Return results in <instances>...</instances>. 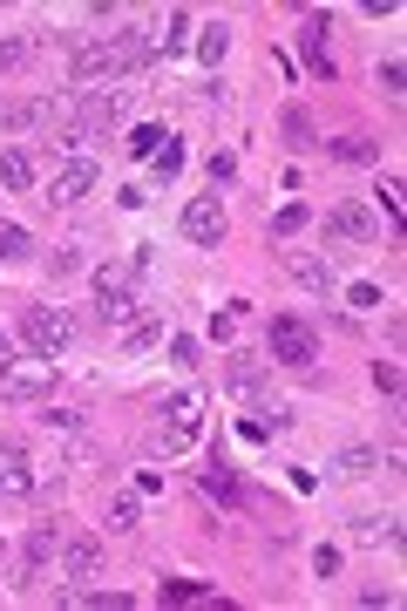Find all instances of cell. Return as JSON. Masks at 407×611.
I'll return each mask as SVG.
<instances>
[{
  "instance_id": "cell-1",
  "label": "cell",
  "mask_w": 407,
  "mask_h": 611,
  "mask_svg": "<svg viewBox=\"0 0 407 611\" xmlns=\"http://www.w3.org/2000/svg\"><path fill=\"white\" fill-rule=\"evenodd\" d=\"M149 62V48L136 28H122L109 41H89V48H75V62H68V82L75 89H89V82H122V75H136Z\"/></svg>"
},
{
  "instance_id": "cell-2",
  "label": "cell",
  "mask_w": 407,
  "mask_h": 611,
  "mask_svg": "<svg viewBox=\"0 0 407 611\" xmlns=\"http://www.w3.org/2000/svg\"><path fill=\"white\" fill-rule=\"evenodd\" d=\"M21 340L35 347V361H62L75 347V320L62 306H21Z\"/></svg>"
},
{
  "instance_id": "cell-3",
  "label": "cell",
  "mask_w": 407,
  "mask_h": 611,
  "mask_svg": "<svg viewBox=\"0 0 407 611\" xmlns=\"http://www.w3.org/2000/svg\"><path fill=\"white\" fill-rule=\"evenodd\" d=\"M136 265H109V272H95V320L102 326H136V313H143V299H136Z\"/></svg>"
},
{
  "instance_id": "cell-4",
  "label": "cell",
  "mask_w": 407,
  "mask_h": 611,
  "mask_svg": "<svg viewBox=\"0 0 407 611\" xmlns=\"http://www.w3.org/2000/svg\"><path fill=\"white\" fill-rule=\"evenodd\" d=\"M197 421H204V401H197V388H176L170 401H163V455H184L191 442H197Z\"/></svg>"
},
{
  "instance_id": "cell-5",
  "label": "cell",
  "mask_w": 407,
  "mask_h": 611,
  "mask_svg": "<svg viewBox=\"0 0 407 611\" xmlns=\"http://www.w3.org/2000/svg\"><path fill=\"white\" fill-rule=\"evenodd\" d=\"M272 361H286V367H313L319 361V334L305 326L299 313H278L272 320Z\"/></svg>"
},
{
  "instance_id": "cell-6",
  "label": "cell",
  "mask_w": 407,
  "mask_h": 611,
  "mask_svg": "<svg viewBox=\"0 0 407 611\" xmlns=\"http://www.w3.org/2000/svg\"><path fill=\"white\" fill-rule=\"evenodd\" d=\"M95 571H102V544H95V537H68V544H55V577L68 584V592H82Z\"/></svg>"
},
{
  "instance_id": "cell-7",
  "label": "cell",
  "mask_w": 407,
  "mask_h": 611,
  "mask_svg": "<svg viewBox=\"0 0 407 611\" xmlns=\"http://www.w3.org/2000/svg\"><path fill=\"white\" fill-rule=\"evenodd\" d=\"M176 224H184V238L204 245V251H218V245H224V204H218V197H191Z\"/></svg>"
},
{
  "instance_id": "cell-8",
  "label": "cell",
  "mask_w": 407,
  "mask_h": 611,
  "mask_svg": "<svg viewBox=\"0 0 407 611\" xmlns=\"http://www.w3.org/2000/svg\"><path fill=\"white\" fill-rule=\"evenodd\" d=\"M89 191H95V157H68L48 177V204H82Z\"/></svg>"
},
{
  "instance_id": "cell-9",
  "label": "cell",
  "mask_w": 407,
  "mask_h": 611,
  "mask_svg": "<svg viewBox=\"0 0 407 611\" xmlns=\"http://www.w3.org/2000/svg\"><path fill=\"white\" fill-rule=\"evenodd\" d=\"M326 238L367 245V238H380V218L367 211V204H333V211H326Z\"/></svg>"
},
{
  "instance_id": "cell-10",
  "label": "cell",
  "mask_w": 407,
  "mask_h": 611,
  "mask_svg": "<svg viewBox=\"0 0 407 611\" xmlns=\"http://www.w3.org/2000/svg\"><path fill=\"white\" fill-rule=\"evenodd\" d=\"M0 401H55V367H8Z\"/></svg>"
},
{
  "instance_id": "cell-11",
  "label": "cell",
  "mask_w": 407,
  "mask_h": 611,
  "mask_svg": "<svg viewBox=\"0 0 407 611\" xmlns=\"http://www.w3.org/2000/svg\"><path fill=\"white\" fill-rule=\"evenodd\" d=\"M143 48H149V55H163V62L184 55V48H191V14H184V8H163V21L143 35Z\"/></svg>"
},
{
  "instance_id": "cell-12",
  "label": "cell",
  "mask_w": 407,
  "mask_h": 611,
  "mask_svg": "<svg viewBox=\"0 0 407 611\" xmlns=\"http://www.w3.org/2000/svg\"><path fill=\"white\" fill-rule=\"evenodd\" d=\"M122 116H130V95H89V102H82V130H68V136L89 143V136H102V130H116Z\"/></svg>"
},
{
  "instance_id": "cell-13",
  "label": "cell",
  "mask_w": 407,
  "mask_h": 611,
  "mask_svg": "<svg viewBox=\"0 0 407 611\" xmlns=\"http://www.w3.org/2000/svg\"><path fill=\"white\" fill-rule=\"evenodd\" d=\"M0 490H8V496H28V490H41V482H35V463H28V448H21V442H8V448H0Z\"/></svg>"
},
{
  "instance_id": "cell-14",
  "label": "cell",
  "mask_w": 407,
  "mask_h": 611,
  "mask_svg": "<svg viewBox=\"0 0 407 611\" xmlns=\"http://www.w3.org/2000/svg\"><path fill=\"white\" fill-rule=\"evenodd\" d=\"M326 35H333V21H326V14H305L299 48H305V68H313V75H333V55H326Z\"/></svg>"
},
{
  "instance_id": "cell-15",
  "label": "cell",
  "mask_w": 407,
  "mask_h": 611,
  "mask_svg": "<svg viewBox=\"0 0 407 611\" xmlns=\"http://www.w3.org/2000/svg\"><path fill=\"white\" fill-rule=\"evenodd\" d=\"M224 388H232L238 401H259L265 394V367L251 361V353H232V361H224Z\"/></svg>"
},
{
  "instance_id": "cell-16",
  "label": "cell",
  "mask_w": 407,
  "mask_h": 611,
  "mask_svg": "<svg viewBox=\"0 0 407 611\" xmlns=\"http://www.w3.org/2000/svg\"><path fill=\"white\" fill-rule=\"evenodd\" d=\"M292 278L299 286H313V292H340V272H333V259H313V251H292Z\"/></svg>"
},
{
  "instance_id": "cell-17",
  "label": "cell",
  "mask_w": 407,
  "mask_h": 611,
  "mask_svg": "<svg viewBox=\"0 0 407 611\" xmlns=\"http://www.w3.org/2000/svg\"><path fill=\"white\" fill-rule=\"evenodd\" d=\"M373 469H380V448H373V442H353V448L333 455V476H346V482H360V476H373Z\"/></svg>"
},
{
  "instance_id": "cell-18",
  "label": "cell",
  "mask_w": 407,
  "mask_h": 611,
  "mask_svg": "<svg viewBox=\"0 0 407 611\" xmlns=\"http://www.w3.org/2000/svg\"><path fill=\"white\" fill-rule=\"evenodd\" d=\"M0 184H8V191H35V157H28V150H0Z\"/></svg>"
},
{
  "instance_id": "cell-19",
  "label": "cell",
  "mask_w": 407,
  "mask_h": 611,
  "mask_svg": "<svg viewBox=\"0 0 407 611\" xmlns=\"http://www.w3.org/2000/svg\"><path fill=\"white\" fill-rule=\"evenodd\" d=\"M149 347H163V320H136V326H122V353H149Z\"/></svg>"
},
{
  "instance_id": "cell-20",
  "label": "cell",
  "mask_w": 407,
  "mask_h": 611,
  "mask_svg": "<svg viewBox=\"0 0 407 611\" xmlns=\"http://www.w3.org/2000/svg\"><path fill=\"white\" fill-rule=\"evenodd\" d=\"M197 482H204V496H211V503H238V496H245V490H238V476L224 469V463H211Z\"/></svg>"
},
{
  "instance_id": "cell-21",
  "label": "cell",
  "mask_w": 407,
  "mask_h": 611,
  "mask_svg": "<svg viewBox=\"0 0 407 611\" xmlns=\"http://www.w3.org/2000/svg\"><path fill=\"white\" fill-rule=\"evenodd\" d=\"M326 157H333V164H373L380 150L367 136H333V143H326Z\"/></svg>"
},
{
  "instance_id": "cell-22",
  "label": "cell",
  "mask_w": 407,
  "mask_h": 611,
  "mask_svg": "<svg viewBox=\"0 0 407 611\" xmlns=\"http://www.w3.org/2000/svg\"><path fill=\"white\" fill-rule=\"evenodd\" d=\"M136 517H143V503H136L130 490L109 496V509H102V523H109V530H136Z\"/></svg>"
},
{
  "instance_id": "cell-23",
  "label": "cell",
  "mask_w": 407,
  "mask_h": 611,
  "mask_svg": "<svg viewBox=\"0 0 407 611\" xmlns=\"http://www.w3.org/2000/svg\"><path fill=\"white\" fill-rule=\"evenodd\" d=\"M353 537H360V544H401V523L394 517H360V523H353Z\"/></svg>"
},
{
  "instance_id": "cell-24",
  "label": "cell",
  "mask_w": 407,
  "mask_h": 611,
  "mask_svg": "<svg viewBox=\"0 0 407 611\" xmlns=\"http://www.w3.org/2000/svg\"><path fill=\"white\" fill-rule=\"evenodd\" d=\"M340 292H346V306H353V313H380V306H388L373 278H353V286H340Z\"/></svg>"
},
{
  "instance_id": "cell-25",
  "label": "cell",
  "mask_w": 407,
  "mask_h": 611,
  "mask_svg": "<svg viewBox=\"0 0 407 611\" xmlns=\"http://www.w3.org/2000/svg\"><path fill=\"white\" fill-rule=\"evenodd\" d=\"M224 48H232V28H224V21H218V28H204V35H197V55L211 62V68L224 62Z\"/></svg>"
},
{
  "instance_id": "cell-26",
  "label": "cell",
  "mask_w": 407,
  "mask_h": 611,
  "mask_svg": "<svg viewBox=\"0 0 407 611\" xmlns=\"http://www.w3.org/2000/svg\"><path fill=\"white\" fill-rule=\"evenodd\" d=\"M28 251H35V238L21 232V224H8V218H0V259H28Z\"/></svg>"
},
{
  "instance_id": "cell-27",
  "label": "cell",
  "mask_w": 407,
  "mask_h": 611,
  "mask_svg": "<svg viewBox=\"0 0 407 611\" xmlns=\"http://www.w3.org/2000/svg\"><path fill=\"white\" fill-rule=\"evenodd\" d=\"M163 136H170V130H157V122H143V130L130 136V157H136V164H149V157L163 150Z\"/></svg>"
},
{
  "instance_id": "cell-28",
  "label": "cell",
  "mask_w": 407,
  "mask_h": 611,
  "mask_svg": "<svg viewBox=\"0 0 407 611\" xmlns=\"http://www.w3.org/2000/svg\"><path fill=\"white\" fill-rule=\"evenodd\" d=\"M401 82H407V68H401V55H388V62H380V95L401 102Z\"/></svg>"
},
{
  "instance_id": "cell-29",
  "label": "cell",
  "mask_w": 407,
  "mask_h": 611,
  "mask_svg": "<svg viewBox=\"0 0 407 611\" xmlns=\"http://www.w3.org/2000/svg\"><path fill=\"white\" fill-rule=\"evenodd\" d=\"M149 164H157V177H176V170H184V143H176V136H163V150H157Z\"/></svg>"
},
{
  "instance_id": "cell-30",
  "label": "cell",
  "mask_w": 407,
  "mask_h": 611,
  "mask_svg": "<svg viewBox=\"0 0 407 611\" xmlns=\"http://www.w3.org/2000/svg\"><path fill=\"white\" fill-rule=\"evenodd\" d=\"M292 232H305V204H286V211L272 218V238H292Z\"/></svg>"
},
{
  "instance_id": "cell-31",
  "label": "cell",
  "mask_w": 407,
  "mask_h": 611,
  "mask_svg": "<svg viewBox=\"0 0 407 611\" xmlns=\"http://www.w3.org/2000/svg\"><path fill=\"white\" fill-rule=\"evenodd\" d=\"M163 598H170V604H197V598H211V592H204V584H191V577H176V584H163Z\"/></svg>"
},
{
  "instance_id": "cell-32",
  "label": "cell",
  "mask_w": 407,
  "mask_h": 611,
  "mask_svg": "<svg viewBox=\"0 0 407 611\" xmlns=\"http://www.w3.org/2000/svg\"><path fill=\"white\" fill-rule=\"evenodd\" d=\"M373 388L380 394H401V367L394 361H373Z\"/></svg>"
},
{
  "instance_id": "cell-33",
  "label": "cell",
  "mask_w": 407,
  "mask_h": 611,
  "mask_svg": "<svg viewBox=\"0 0 407 611\" xmlns=\"http://www.w3.org/2000/svg\"><path fill=\"white\" fill-rule=\"evenodd\" d=\"M313 571H319V577H340V544H319V550H313Z\"/></svg>"
},
{
  "instance_id": "cell-34",
  "label": "cell",
  "mask_w": 407,
  "mask_h": 611,
  "mask_svg": "<svg viewBox=\"0 0 407 611\" xmlns=\"http://www.w3.org/2000/svg\"><path fill=\"white\" fill-rule=\"evenodd\" d=\"M286 136H292V143H299V150H313V143H319V136H313V122H305V116H299V109H292V116H286Z\"/></svg>"
},
{
  "instance_id": "cell-35",
  "label": "cell",
  "mask_w": 407,
  "mask_h": 611,
  "mask_svg": "<svg viewBox=\"0 0 407 611\" xmlns=\"http://www.w3.org/2000/svg\"><path fill=\"white\" fill-rule=\"evenodd\" d=\"M380 211H388V218L401 224V184H394V177H388V184H380Z\"/></svg>"
},
{
  "instance_id": "cell-36",
  "label": "cell",
  "mask_w": 407,
  "mask_h": 611,
  "mask_svg": "<svg viewBox=\"0 0 407 611\" xmlns=\"http://www.w3.org/2000/svg\"><path fill=\"white\" fill-rule=\"evenodd\" d=\"M170 361H176V367H197V340H191V334L170 340Z\"/></svg>"
},
{
  "instance_id": "cell-37",
  "label": "cell",
  "mask_w": 407,
  "mask_h": 611,
  "mask_svg": "<svg viewBox=\"0 0 407 611\" xmlns=\"http://www.w3.org/2000/svg\"><path fill=\"white\" fill-rule=\"evenodd\" d=\"M75 265H82V259H75V245H62V251H55V259H48V272H55V278H68Z\"/></svg>"
},
{
  "instance_id": "cell-38",
  "label": "cell",
  "mask_w": 407,
  "mask_h": 611,
  "mask_svg": "<svg viewBox=\"0 0 407 611\" xmlns=\"http://www.w3.org/2000/svg\"><path fill=\"white\" fill-rule=\"evenodd\" d=\"M21 62V41H0V68H14Z\"/></svg>"
},
{
  "instance_id": "cell-39",
  "label": "cell",
  "mask_w": 407,
  "mask_h": 611,
  "mask_svg": "<svg viewBox=\"0 0 407 611\" xmlns=\"http://www.w3.org/2000/svg\"><path fill=\"white\" fill-rule=\"evenodd\" d=\"M14 367V347H8V334H0V374H8Z\"/></svg>"
}]
</instances>
